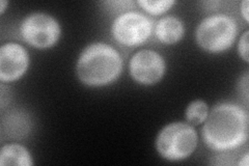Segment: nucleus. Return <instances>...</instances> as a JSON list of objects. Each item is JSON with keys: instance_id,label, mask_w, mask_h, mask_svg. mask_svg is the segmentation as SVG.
I'll list each match as a JSON object with an SVG mask.
<instances>
[{"instance_id": "1", "label": "nucleus", "mask_w": 249, "mask_h": 166, "mask_svg": "<svg viewBox=\"0 0 249 166\" xmlns=\"http://www.w3.org/2000/svg\"><path fill=\"white\" fill-rule=\"evenodd\" d=\"M202 139L215 152H230L243 146L248 138V114L232 103L216 105L204 122Z\"/></svg>"}, {"instance_id": "2", "label": "nucleus", "mask_w": 249, "mask_h": 166, "mask_svg": "<svg viewBox=\"0 0 249 166\" xmlns=\"http://www.w3.org/2000/svg\"><path fill=\"white\" fill-rule=\"evenodd\" d=\"M76 70L84 84L104 86L119 78L123 70V59L110 45L93 43L80 54Z\"/></svg>"}, {"instance_id": "3", "label": "nucleus", "mask_w": 249, "mask_h": 166, "mask_svg": "<svg viewBox=\"0 0 249 166\" xmlns=\"http://www.w3.org/2000/svg\"><path fill=\"white\" fill-rule=\"evenodd\" d=\"M237 23L224 14L210 16L200 22L196 29V42L202 49L211 53H220L231 48L237 37Z\"/></svg>"}, {"instance_id": "4", "label": "nucleus", "mask_w": 249, "mask_h": 166, "mask_svg": "<svg viewBox=\"0 0 249 166\" xmlns=\"http://www.w3.org/2000/svg\"><path fill=\"white\" fill-rule=\"evenodd\" d=\"M197 146V134L191 125L173 123L158 134L156 148L158 153L169 161H180L189 157Z\"/></svg>"}, {"instance_id": "5", "label": "nucleus", "mask_w": 249, "mask_h": 166, "mask_svg": "<svg viewBox=\"0 0 249 166\" xmlns=\"http://www.w3.org/2000/svg\"><path fill=\"white\" fill-rule=\"evenodd\" d=\"M20 33L27 44L40 49L49 48L58 41L60 26L51 16L35 13L23 20Z\"/></svg>"}, {"instance_id": "6", "label": "nucleus", "mask_w": 249, "mask_h": 166, "mask_svg": "<svg viewBox=\"0 0 249 166\" xmlns=\"http://www.w3.org/2000/svg\"><path fill=\"white\" fill-rule=\"evenodd\" d=\"M153 24L146 16L137 12H127L113 21L111 33L120 44L133 47L145 43L152 35Z\"/></svg>"}, {"instance_id": "7", "label": "nucleus", "mask_w": 249, "mask_h": 166, "mask_svg": "<svg viewBox=\"0 0 249 166\" xmlns=\"http://www.w3.org/2000/svg\"><path fill=\"white\" fill-rule=\"evenodd\" d=\"M165 72V61L161 55L152 50H142L130 60V73L135 81L153 85L161 80Z\"/></svg>"}, {"instance_id": "8", "label": "nucleus", "mask_w": 249, "mask_h": 166, "mask_svg": "<svg viewBox=\"0 0 249 166\" xmlns=\"http://www.w3.org/2000/svg\"><path fill=\"white\" fill-rule=\"evenodd\" d=\"M26 49L19 44L9 43L0 48V80L12 82L21 78L28 68Z\"/></svg>"}, {"instance_id": "9", "label": "nucleus", "mask_w": 249, "mask_h": 166, "mask_svg": "<svg viewBox=\"0 0 249 166\" xmlns=\"http://www.w3.org/2000/svg\"><path fill=\"white\" fill-rule=\"evenodd\" d=\"M156 36L163 44H175L184 36L183 22L174 16L161 18L156 26Z\"/></svg>"}, {"instance_id": "10", "label": "nucleus", "mask_w": 249, "mask_h": 166, "mask_svg": "<svg viewBox=\"0 0 249 166\" xmlns=\"http://www.w3.org/2000/svg\"><path fill=\"white\" fill-rule=\"evenodd\" d=\"M34 164L27 149L21 145L11 144L2 148L0 152V165L31 166Z\"/></svg>"}, {"instance_id": "11", "label": "nucleus", "mask_w": 249, "mask_h": 166, "mask_svg": "<svg viewBox=\"0 0 249 166\" xmlns=\"http://www.w3.org/2000/svg\"><path fill=\"white\" fill-rule=\"evenodd\" d=\"M209 114V109L206 102L201 100H196L191 102L186 109L185 116L191 125H200L206 121Z\"/></svg>"}, {"instance_id": "12", "label": "nucleus", "mask_w": 249, "mask_h": 166, "mask_svg": "<svg viewBox=\"0 0 249 166\" xmlns=\"http://www.w3.org/2000/svg\"><path fill=\"white\" fill-rule=\"evenodd\" d=\"M176 2L173 0H163V1H152V0H139L138 4L151 15H161L168 11Z\"/></svg>"}, {"instance_id": "13", "label": "nucleus", "mask_w": 249, "mask_h": 166, "mask_svg": "<svg viewBox=\"0 0 249 166\" xmlns=\"http://www.w3.org/2000/svg\"><path fill=\"white\" fill-rule=\"evenodd\" d=\"M248 36H249V31H245L244 35L241 37L239 46H238L240 56L242 57L246 62L249 61V58H248Z\"/></svg>"}, {"instance_id": "14", "label": "nucleus", "mask_w": 249, "mask_h": 166, "mask_svg": "<svg viewBox=\"0 0 249 166\" xmlns=\"http://www.w3.org/2000/svg\"><path fill=\"white\" fill-rule=\"evenodd\" d=\"M241 12H242V15H243L245 21L248 22L249 17H248V1L247 0H244V1L241 3Z\"/></svg>"}, {"instance_id": "15", "label": "nucleus", "mask_w": 249, "mask_h": 166, "mask_svg": "<svg viewBox=\"0 0 249 166\" xmlns=\"http://www.w3.org/2000/svg\"><path fill=\"white\" fill-rule=\"evenodd\" d=\"M248 157H249V155L246 153L242 158H241V160L238 162V164L241 166H247L248 165Z\"/></svg>"}, {"instance_id": "16", "label": "nucleus", "mask_w": 249, "mask_h": 166, "mask_svg": "<svg viewBox=\"0 0 249 166\" xmlns=\"http://www.w3.org/2000/svg\"><path fill=\"white\" fill-rule=\"evenodd\" d=\"M0 4H1V7H0V13L1 14H3V12H4V10H5V6H6V4H7V2L6 1H2L0 2Z\"/></svg>"}]
</instances>
